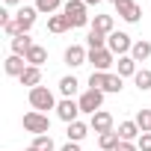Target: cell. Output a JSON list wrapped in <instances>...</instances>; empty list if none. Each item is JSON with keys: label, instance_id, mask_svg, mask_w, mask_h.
Instances as JSON below:
<instances>
[{"label": "cell", "instance_id": "cell-31", "mask_svg": "<svg viewBox=\"0 0 151 151\" xmlns=\"http://www.w3.org/2000/svg\"><path fill=\"white\" fill-rule=\"evenodd\" d=\"M136 148H139V151H151V133H142V136L136 139Z\"/></svg>", "mask_w": 151, "mask_h": 151}, {"label": "cell", "instance_id": "cell-28", "mask_svg": "<svg viewBox=\"0 0 151 151\" xmlns=\"http://www.w3.org/2000/svg\"><path fill=\"white\" fill-rule=\"evenodd\" d=\"M107 74H110V71H92V74H89V89H98V92H104Z\"/></svg>", "mask_w": 151, "mask_h": 151}, {"label": "cell", "instance_id": "cell-20", "mask_svg": "<svg viewBox=\"0 0 151 151\" xmlns=\"http://www.w3.org/2000/svg\"><path fill=\"white\" fill-rule=\"evenodd\" d=\"M33 6L39 9V15H47V18H50V15L62 12V6H65V3H62V0H36Z\"/></svg>", "mask_w": 151, "mask_h": 151}, {"label": "cell", "instance_id": "cell-13", "mask_svg": "<svg viewBox=\"0 0 151 151\" xmlns=\"http://www.w3.org/2000/svg\"><path fill=\"white\" fill-rule=\"evenodd\" d=\"M89 130H92L89 122H71V124L65 127V136H68V142H83Z\"/></svg>", "mask_w": 151, "mask_h": 151}, {"label": "cell", "instance_id": "cell-7", "mask_svg": "<svg viewBox=\"0 0 151 151\" xmlns=\"http://www.w3.org/2000/svg\"><path fill=\"white\" fill-rule=\"evenodd\" d=\"M62 59H65L68 68H80V65L89 62V47H83V45H68L65 53H62Z\"/></svg>", "mask_w": 151, "mask_h": 151}, {"label": "cell", "instance_id": "cell-33", "mask_svg": "<svg viewBox=\"0 0 151 151\" xmlns=\"http://www.w3.org/2000/svg\"><path fill=\"white\" fill-rule=\"evenodd\" d=\"M116 151H139V148H136V142H122Z\"/></svg>", "mask_w": 151, "mask_h": 151}, {"label": "cell", "instance_id": "cell-24", "mask_svg": "<svg viewBox=\"0 0 151 151\" xmlns=\"http://www.w3.org/2000/svg\"><path fill=\"white\" fill-rule=\"evenodd\" d=\"M130 56L136 59V65H139V62H145V59L151 56V42H145V39L133 42V50H130Z\"/></svg>", "mask_w": 151, "mask_h": 151}, {"label": "cell", "instance_id": "cell-4", "mask_svg": "<svg viewBox=\"0 0 151 151\" xmlns=\"http://www.w3.org/2000/svg\"><path fill=\"white\" fill-rule=\"evenodd\" d=\"M77 104H80V113L95 116L98 110H104V92H98V89H86V92L77 98Z\"/></svg>", "mask_w": 151, "mask_h": 151}, {"label": "cell", "instance_id": "cell-9", "mask_svg": "<svg viewBox=\"0 0 151 151\" xmlns=\"http://www.w3.org/2000/svg\"><path fill=\"white\" fill-rule=\"evenodd\" d=\"M89 127L101 136V133H110V130H116V119H113V113H107V110H98L95 116H89Z\"/></svg>", "mask_w": 151, "mask_h": 151}, {"label": "cell", "instance_id": "cell-14", "mask_svg": "<svg viewBox=\"0 0 151 151\" xmlns=\"http://www.w3.org/2000/svg\"><path fill=\"white\" fill-rule=\"evenodd\" d=\"M80 92V80L74 77V74H65V77H59V95L62 98H74Z\"/></svg>", "mask_w": 151, "mask_h": 151}, {"label": "cell", "instance_id": "cell-22", "mask_svg": "<svg viewBox=\"0 0 151 151\" xmlns=\"http://www.w3.org/2000/svg\"><path fill=\"white\" fill-rule=\"evenodd\" d=\"M98 145H101V151H116V148L122 145V136H119V130L101 133V136H98Z\"/></svg>", "mask_w": 151, "mask_h": 151}, {"label": "cell", "instance_id": "cell-6", "mask_svg": "<svg viewBox=\"0 0 151 151\" xmlns=\"http://www.w3.org/2000/svg\"><path fill=\"white\" fill-rule=\"evenodd\" d=\"M116 15L127 24H139L142 21V6L136 3V0H119L116 3Z\"/></svg>", "mask_w": 151, "mask_h": 151}, {"label": "cell", "instance_id": "cell-21", "mask_svg": "<svg viewBox=\"0 0 151 151\" xmlns=\"http://www.w3.org/2000/svg\"><path fill=\"white\" fill-rule=\"evenodd\" d=\"M47 30L59 36V33H68V30H71V24H68V18H65L62 12H56V15H50V18H47Z\"/></svg>", "mask_w": 151, "mask_h": 151}, {"label": "cell", "instance_id": "cell-8", "mask_svg": "<svg viewBox=\"0 0 151 151\" xmlns=\"http://www.w3.org/2000/svg\"><path fill=\"white\" fill-rule=\"evenodd\" d=\"M89 62H92V71H110L116 65V53L110 47L104 50H89Z\"/></svg>", "mask_w": 151, "mask_h": 151}, {"label": "cell", "instance_id": "cell-3", "mask_svg": "<svg viewBox=\"0 0 151 151\" xmlns=\"http://www.w3.org/2000/svg\"><path fill=\"white\" fill-rule=\"evenodd\" d=\"M21 124H24V130L33 133V136L50 133V119H47V113H36V110H30V113H24Z\"/></svg>", "mask_w": 151, "mask_h": 151}, {"label": "cell", "instance_id": "cell-23", "mask_svg": "<svg viewBox=\"0 0 151 151\" xmlns=\"http://www.w3.org/2000/svg\"><path fill=\"white\" fill-rule=\"evenodd\" d=\"M47 62V50L42 47V45H33L30 47V53H27V65H36V68H42Z\"/></svg>", "mask_w": 151, "mask_h": 151}, {"label": "cell", "instance_id": "cell-12", "mask_svg": "<svg viewBox=\"0 0 151 151\" xmlns=\"http://www.w3.org/2000/svg\"><path fill=\"white\" fill-rule=\"evenodd\" d=\"M36 18H39V9H36V6H21V9L15 12V21L21 24V30H24V33H30V30H33Z\"/></svg>", "mask_w": 151, "mask_h": 151}, {"label": "cell", "instance_id": "cell-18", "mask_svg": "<svg viewBox=\"0 0 151 151\" xmlns=\"http://www.w3.org/2000/svg\"><path fill=\"white\" fill-rule=\"evenodd\" d=\"M92 30L110 36V33H116V18H113V15H95V18H92Z\"/></svg>", "mask_w": 151, "mask_h": 151}, {"label": "cell", "instance_id": "cell-38", "mask_svg": "<svg viewBox=\"0 0 151 151\" xmlns=\"http://www.w3.org/2000/svg\"><path fill=\"white\" fill-rule=\"evenodd\" d=\"M110 3H113V6H116V3H119V0H110Z\"/></svg>", "mask_w": 151, "mask_h": 151}, {"label": "cell", "instance_id": "cell-2", "mask_svg": "<svg viewBox=\"0 0 151 151\" xmlns=\"http://www.w3.org/2000/svg\"><path fill=\"white\" fill-rule=\"evenodd\" d=\"M30 107L36 110V113H47V110H56V95L47 89V86H36V89H30Z\"/></svg>", "mask_w": 151, "mask_h": 151}, {"label": "cell", "instance_id": "cell-11", "mask_svg": "<svg viewBox=\"0 0 151 151\" xmlns=\"http://www.w3.org/2000/svg\"><path fill=\"white\" fill-rule=\"evenodd\" d=\"M3 71L9 74V77H21V74L27 71V59L18 56V53H9V56L3 59Z\"/></svg>", "mask_w": 151, "mask_h": 151}, {"label": "cell", "instance_id": "cell-36", "mask_svg": "<svg viewBox=\"0 0 151 151\" xmlns=\"http://www.w3.org/2000/svg\"><path fill=\"white\" fill-rule=\"evenodd\" d=\"M83 3H86V6H98V3H101V0H83Z\"/></svg>", "mask_w": 151, "mask_h": 151}, {"label": "cell", "instance_id": "cell-35", "mask_svg": "<svg viewBox=\"0 0 151 151\" xmlns=\"http://www.w3.org/2000/svg\"><path fill=\"white\" fill-rule=\"evenodd\" d=\"M3 3H6V9H9V6H18V9H21V6H24V0H3Z\"/></svg>", "mask_w": 151, "mask_h": 151}, {"label": "cell", "instance_id": "cell-30", "mask_svg": "<svg viewBox=\"0 0 151 151\" xmlns=\"http://www.w3.org/2000/svg\"><path fill=\"white\" fill-rule=\"evenodd\" d=\"M133 122L139 124V130H142V133H151V110H139Z\"/></svg>", "mask_w": 151, "mask_h": 151}, {"label": "cell", "instance_id": "cell-32", "mask_svg": "<svg viewBox=\"0 0 151 151\" xmlns=\"http://www.w3.org/2000/svg\"><path fill=\"white\" fill-rule=\"evenodd\" d=\"M12 18H15V15H12L9 9H0V27H6V24H9Z\"/></svg>", "mask_w": 151, "mask_h": 151}, {"label": "cell", "instance_id": "cell-34", "mask_svg": "<svg viewBox=\"0 0 151 151\" xmlns=\"http://www.w3.org/2000/svg\"><path fill=\"white\" fill-rule=\"evenodd\" d=\"M59 151H80V142H65Z\"/></svg>", "mask_w": 151, "mask_h": 151}, {"label": "cell", "instance_id": "cell-27", "mask_svg": "<svg viewBox=\"0 0 151 151\" xmlns=\"http://www.w3.org/2000/svg\"><path fill=\"white\" fill-rule=\"evenodd\" d=\"M124 89V77H119V74H107V83H104V92H110V95H119Z\"/></svg>", "mask_w": 151, "mask_h": 151}, {"label": "cell", "instance_id": "cell-26", "mask_svg": "<svg viewBox=\"0 0 151 151\" xmlns=\"http://www.w3.org/2000/svg\"><path fill=\"white\" fill-rule=\"evenodd\" d=\"M133 86H136L139 92H148V89H151V68H139V71L133 74Z\"/></svg>", "mask_w": 151, "mask_h": 151}, {"label": "cell", "instance_id": "cell-37", "mask_svg": "<svg viewBox=\"0 0 151 151\" xmlns=\"http://www.w3.org/2000/svg\"><path fill=\"white\" fill-rule=\"evenodd\" d=\"M27 151H39V148H33V145H30V148H27Z\"/></svg>", "mask_w": 151, "mask_h": 151}, {"label": "cell", "instance_id": "cell-17", "mask_svg": "<svg viewBox=\"0 0 151 151\" xmlns=\"http://www.w3.org/2000/svg\"><path fill=\"white\" fill-rule=\"evenodd\" d=\"M119 136H122V142H136V139L142 136V130H139V124L130 119V122H122V124H119Z\"/></svg>", "mask_w": 151, "mask_h": 151}, {"label": "cell", "instance_id": "cell-16", "mask_svg": "<svg viewBox=\"0 0 151 151\" xmlns=\"http://www.w3.org/2000/svg\"><path fill=\"white\" fill-rule=\"evenodd\" d=\"M36 42L30 39V33H24V36H15L12 42H9V47H12V53H18V56H24L27 59V53H30V47H33Z\"/></svg>", "mask_w": 151, "mask_h": 151}, {"label": "cell", "instance_id": "cell-15", "mask_svg": "<svg viewBox=\"0 0 151 151\" xmlns=\"http://www.w3.org/2000/svg\"><path fill=\"white\" fill-rule=\"evenodd\" d=\"M139 71V65H136V59L127 53V56H119V62H116V74L119 77H133V74Z\"/></svg>", "mask_w": 151, "mask_h": 151}, {"label": "cell", "instance_id": "cell-5", "mask_svg": "<svg viewBox=\"0 0 151 151\" xmlns=\"http://www.w3.org/2000/svg\"><path fill=\"white\" fill-rule=\"evenodd\" d=\"M107 47H110L116 56H127V53L133 50V39H130L127 33L116 30V33H110V36H107Z\"/></svg>", "mask_w": 151, "mask_h": 151}, {"label": "cell", "instance_id": "cell-25", "mask_svg": "<svg viewBox=\"0 0 151 151\" xmlns=\"http://www.w3.org/2000/svg\"><path fill=\"white\" fill-rule=\"evenodd\" d=\"M86 47H89V50H104V47H107V36L89 27V36H86Z\"/></svg>", "mask_w": 151, "mask_h": 151}, {"label": "cell", "instance_id": "cell-10", "mask_svg": "<svg viewBox=\"0 0 151 151\" xmlns=\"http://www.w3.org/2000/svg\"><path fill=\"white\" fill-rule=\"evenodd\" d=\"M56 116H59L65 124H71V122H80V104L74 101V98H62V101L56 104Z\"/></svg>", "mask_w": 151, "mask_h": 151}, {"label": "cell", "instance_id": "cell-29", "mask_svg": "<svg viewBox=\"0 0 151 151\" xmlns=\"http://www.w3.org/2000/svg\"><path fill=\"white\" fill-rule=\"evenodd\" d=\"M33 148H39V151H56V145H53L50 133H42V136H36V139H33Z\"/></svg>", "mask_w": 151, "mask_h": 151}, {"label": "cell", "instance_id": "cell-19", "mask_svg": "<svg viewBox=\"0 0 151 151\" xmlns=\"http://www.w3.org/2000/svg\"><path fill=\"white\" fill-rule=\"evenodd\" d=\"M21 86H30V89H36V86H42V68H36V65H27V71L21 74Z\"/></svg>", "mask_w": 151, "mask_h": 151}, {"label": "cell", "instance_id": "cell-1", "mask_svg": "<svg viewBox=\"0 0 151 151\" xmlns=\"http://www.w3.org/2000/svg\"><path fill=\"white\" fill-rule=\"evenodd\" d=\"M62 15L68 18L71 30H77V27H86V24H89V6L83 3V0H68V3L62 6Z\"/></svg>", "mask_w": 151, "mask_h": 151}]
</instances>
